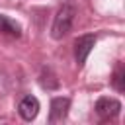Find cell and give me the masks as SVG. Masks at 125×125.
<instances>
[{"instance_id": "1", "label": "cell", "mask_w": 125, "mask_h": 125, "mask_svg": "<svg viewBox=\"0 0 125 125\" xmlns=\"http://www.w3.org/2000/svg\"><path fill=\"white\" fill-rule=\"evenodd\" d=\"M74 18H76V6L72 2H64L55 20H53V25H51V37L53 39H62L64 35H68V31L72 29V23H74Z\"/></svg>"}, {"instance_id": "2", "label": "cell", "mask_w": 125, "mask_h": 125, "mask_svg": "<svg viewBox=\"0 0 125 125\" xmlns=\"http://www.w3.org/2000/svg\"><path fill=\"white\" fill-rule=\"evenodd\" d=\"M96 115L102 119V121H109V119H115L119 115V109H121V102L115 100V98H100L96 102Z\"/></svg>"}, {"instance_id": "3", "label": "cell", "mask_w": 125, "mask_h": 125, "mask_svg": "<svg viewBox=\"0 0 125 125\" xmlns=\"http://www.w3.org/2000/svg\"><path fill=\"white\" fill-rule=\"evenodd\" d=\"M94 45H96V35L94 33H86V35L76 37V41H74V59H76L78 66H82L86 62V59L92 53Z\"/></svg>"}, {"instance_id": "4", "label": "cell", "mask_w": 125, "mask_h": 125, "mask_svg": "<svg viewBox=\"0 0 125 125\" xmlns=\"http://www.w3.org/2000/svg\"><path fill=\"white\" fill-rule=\"evenodd\" d=\"M18 113L25 121H33L39 113V100L35 96H23L18 104Z\"/></svg>"}, {"instance_id": "5", "label": "cell", "mask_w": 125, "mask_h": 125, "mask_svg": "<svg viewBox=\"0 0 125 125\" xmlns=\"http://www.w3.org/2000/svg\"><path fill=\"white\" fill-rule=\"evenodd\" d=\"M68 109H70V100H68V98H62V96L53 98V100H51V111H49V123H59V121H62V119L66 117Z\"/></svg>"}, {"instance_id": "6", "label": "cell", "mask_w": 125, "mask_h": 125, "mask_svg": "<svg viewBox=\"0 0 125 125\" xmlns=\"http://www.w3.org/2000/svg\"><path fill=\"white\" fill-rule=\"evenodd\" d=\"M0 33L18 39V37H21V25H20L16 20H12V18H8V16H4V14H0Z\"/></svg>"}, {"instance_id": "7", "label": "cell", "mask_w": 125, "mask_h": 125, "mask_svg": "<svg viewBox=\"0 0 125 125\" xmlns=\"http://www.w3.org/2000/svg\"><path fill=\"white\" fill-rule=\"evenodd\" d=\"M111 84H113V88H115L117 92H123V90H125V70H123V66H121V64L113 70Z\"/></svg>"}]
</instances>
